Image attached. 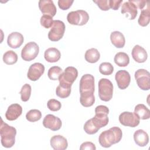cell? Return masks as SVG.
I'll return each mask as SVG.
<instances>
[{
    "mask_svg": "<svg viewBox=\"0 0 150 150\" xmlns=\"http://www.w3.org/2000/svg\"><path fill=\"white\" fill-rule=\"evenodd\" d=\"M98 86L100 100L104 101L111 100L113 94V85L111 81L107 79L103 78L99 80Z\"/></svg>",
    "mask_w": 150,
    "mask_h": 150,
    "instance_id": "cell-3",
    "label": "cell"
},
{
    "mask_svg": "<svg viewBox=\"0 0 150 150\" xmlns=\"http://www.w3.org/2000/svg\"><path fill=\"white\" fill-rule=\"evenodd\" d=\"M45 72V66L40 63H35L29 67L27 77L31 81L38 80Z\"/></svg>",
    "mask_w": 150,
    "mask_h": 150,
    "instance_id": "cell-12",
    "label": "cell"
},
{
    "mask_svg": "<svg viewBox=\"0 0 150 150\" xmlns=\"http://www.w3.org/2000/svg\"><path fill=\"white\" fill-rule=\"evenodd\" d=\"M134 140L139 146H145L149 142V136L143 129H138L134 134Z\"/></svg>",
    "mask_w": 150,
    "mask_h": 150,
    "instance_id": "cell-22",
    "label": "cell"
},
{
    "mask_svg": "<svg viewBox=\"0 0 150 150\" xmlns=\"http://www.w3.org/2000/svg\"><path fill=\"white\" fill-rule=\"evenodd\" d=\"M3 61L6 64H13L18 61V55L13 50H8L3 55Z\"/></svg>",
    "mask_w": 150,
    "mask_h": 150,
    "instance_id": "cell-30",
    "label": "cell"
},
{
    "mask_svg": "<svg viewBox=\"0 0 150 150\" xmlns=\"http://www.w3.org/2000/svg\"><path fill=\"white\" fill-rule=\"evenodd\" d=\"M80 96L94 95V77L90 74L83 75L80 80Z\"/></svg>",
    "mask_w": 150,
    "mask_h": 150,
    "instance_id": "cell-4",
    "label": "cell"
},
{
    "mask_svg": "<svg viewBox=\"0 0 150 150\" xmlns=\"http://www.w3.org/2000/svg\"><path fill=\"white\" fill-rule=\"evenodd\" d=\"M53 17L47 15H43L40 18V25L43 26L45 28L48 29L52 26L53 25Z\"/></svg>",
    "mask_w": 150,
    "mask_h": 150,
    "instance_id": "cell-35",
    "label": "cell"
},
{
    "mask_svg": "<svg viewBox=\"0 0 150 150\" xmlns=\"http://www.w3.org/2000/svg\"><path fill=\"white\" fill-rule=\"evenodd\" d=\"M84 58L87 62L94 63L98 62L100 59V54L97 49L91 48L86 52Z\"/></svg>",
    "mask_w": 150,
    "mask_h": 150,
    "instance_id": "cell-28",
    "label": "cell"
},
{
    "mask_svg": "<svg viewBox=\"0 0 150 150\" xmlns=\"http://www.w3.org/2000/svg\"><path fill=\"white\" fill-rule=\"evenodd\" d=\"M115 63L120 67H125L129 63V57L128 55L124 52L117 53L114 58Z\"/></svg>",
    "mask_w": 150,
    "mask_h": 150,
    "instance_id": "cell-29",
    "label": "cell"
},
{
    "mask_svg": "<svg viewBox=\"0 0 150 150\" xmlns=\"http://www.w3.org/2000/svg\"><path fill=\"white\" fill-rule=\"evenodd\" d=\"M0 134L1 144L4 147L9 148L14 145L16 129L13 127L10 126L4 122L2 118H1Z\"/></svg>",
    "mask_w": 150,
    "mask_h": 150,
    "instance_id": "cell-2",
    "label": "cell"
},
{
    "mask_svg": "<svg viewBox=\"0 0 150 150\" xmlns=\"http://www.w3.org/2000/svg\"><path fill=\"white\" fill-rule=\"evenodd\" d=\"M110 40L112 44L117 48H122L125 43L124 35L119 31H114L110 35Z\"/></svg>",
    "mask_w": 150,
    "mask_h": 150,
    "instance_id": "cell-24",
    "label": "cell"
},
{
    "mask_svg": "<svg viewBox=\"0 0 150 150\" xmlns=\"http://www.w3.org/2000/svg\"><path fill=\"white\" fill-rule=\"evenodd\" d=\"M23 40V36L21 33L14 32H12L8 36L7 43L10 47L16 49L22 45Z\"/></svg>",
    "mask_w": 150,
    "mask_h": 150,
    "instance_id": "cell-17",
    "label": "cell"
},
{
    "mask_svg": "<svg viewBox=\"0 0 150 150\" xmlns=\"http://www.w3.org/2000/svg\"><path fill=\"white\" fill-rule=\"evenodd\" d=\"M78 76V71L76 68L73 66L66 67L59 77V81L69 85H72Z\"/></svg>",
    "mask_w": 150,
    "mask_h": 150,
    "instance_id": "cell-10",
    "label": "cell"
},
{
    "mask_svg": "<svg viewBox=\"0 0 150 150\" xmlns=\"http://www.w3.org/2000/svg\"><path fill=\"white\" fill-rule=\"evenodd\" d=\"M80 150H85V149L96 150V147L95 145L91 142H84L83 144H81L80 147Z\"/></svg>",
    "mask_w": 150,
    "mask_h": 150,
    "instance_id": "cell-39",
    "label": "cell"
},
{
    "mask_svg": "<svg viewBox=\"0 0 150 150\" xmlns=\"http://www.w3.org/2000/svg\"><path fill=\"white\" fill-rule=\"evenodd\" d=\"M135 79L138 87L142 90H148L150 88V74L144 69H139L135 72Z\"/></svg>",
    "mask_w": 150,
    "mask_h": 150,
    "instance_id": "cell-8",
    "label": "cell"
},
{
    "mask_svg": "<svg viewBox=\"0 0 150 150\" xmlns=\"http://www.w3.org/2000/svg\"><path fill=\"white\" fill-rule=\"evenodd\" d=\"M71 85L59 82V85L56 89V95L61 98L68 97L71 93Z\"/></svg>",
    "mask_w": 150,
    "mask_h": 150,
    "instance_id": "cell-25",
    "label": "cell"
},
{
    "mask_svg": "<svg viewBox=\"0 0 150 150\" xmlns=\"http://www.w3.org/2000/svg\"><path fill=\"white\" fill-rule=\"evenodd\" d=\"M114 71L113 66L109 62L101 63L99 66V71L101 74L105 76L111 74Z\"/></svg>",
    "mask_w": 150,
    "mask_h": 150,
    "instance_id": "cell-34",
    "label": "cell"
},
{
    "mask_svg": "<svg viewBox=\"0 0 150 150\" xmlns=\"http://www.w3.org/2000/svg\"><path fill=\"white\" fill-rule=\"evenodd\" d=\"M149 3L146 6L145 8L141 10V14L138 20V24L141 26H146L150 21V11H149Z\"/></svg>",
    "mask_w": 150,
    "mask_h": 150,
    "instance_id": "cell-27",
    "label": "cell"
},
{
    "mask_svg": "<svg viewBox=\"0 0 150 150\" xmlns=\"http://www.w3.org/2000/svg\"><path fill=\"white\" fill-rule=\"evenodd\" d=\"M65 25L60 20H54L51 29L48 33V38L52 42H57L60 40L65 32Z\"/></svg>",
    "mask_w": 150,
    "mask_h": 150,
    "instance_id": "cell-6",
    "label": "cell"
},
{
    "mask_svg": "<svg viewBox=\"0 0 150 150\" xmlns=\"http://www.w3.org/2000/svg\"><path fill=\"white\" fill-rule=\"evenodd\" d=\"M39 8L43 15H49L52 17L55 16L57 9L51 0H40L38 3Z\"/></svg>",
    "mask_w": 150,
    "mask_h": 150,
    "instance_id": "cell-15",
    "label": "cell"
},
{
    "mask_svg": "<svg viewBox=\"0 0 150 150\" xmlns=\"http://www.w3.org/2000/svg\"><path fill=\"white\" fill-rule=\"evenodd\" d=\"M31 86L28 83L25 84L22 87L19 93L21 94V98L22 101L26 102L29 100L31 95Z\"/></svg>",
    "mask_w": 150,
    "mask_h": 150,
    "instance_id": "cell-33",
    "label": "cell"
},
{
    "mask_svg": "<svg viewBox=\"0 0 150 150\" xmlns=\"http://www.w3.org/2000/svg\"><path fill=\"white\" fill-rule=\"evenodd\" d=\"M122 137L121 129L118 127H113L108 130L102 132L98 137L100 145L104 148H109L118 143Z\"/></svg>",
    "mask_w": 150,
    "mask_h": 150,
    "instance_id": "cell-1",
    "label": "cell"
},
{
    "mask_svg": "<svg viewBox=\"0 0 150 150\" xmlns=\"http://www.w3.org/2000/svg\"><path fill=\"white\" fill-rule=\"evenodd\" d=\"M119 121L124 126L135 127L139 125L140 119L134 112L124 111L119 115Z\"/></svg>",
    "mask_w": 150,
    "mask_h": 150,
    "instance_id": "cell-9",
    "label": "cell"
},
{
    "mask_svg": "<svg viewBox=\"0 0 150 150\" xmlns=\"http://www.w3.org/2000/svg\"><path fill=\"white\" fill-rule=\"evenodd\" d=\"M131 1L135 5L137 8L139 9H143L149 3L147 1H142V0H131Z\"/></svg>",
    "mask_w": 150,
    "mask_h": 150,
    "instance_id": "cell-40",
    "label": "cell"
},
{
    "mask_svg": "<svg viewBox=\"0 0 150 150\" xmlns=\"http://www.w3.org/2000/svg\"><path fill=\"white\" fill-rule=\"evenodd\" d=\"M131 54L133 59L137 63H144L148 58V54L145 49L138 45L133 47Z\"/></svg>",
    "mask_w": 150,
    "mask_h": 150,
    "instance_id": "cell-20",
    "label": "cell"
},
{
    "mask_svg": "<svg viewBox=\"0 0 150 150\" xmlns=\"http://www.w3.org/2000/svg\"><path fill=\"white\" fill-rule=\"evenodd\" d=\"M39 47L38 44L34 42L26 43L21 51L22 59L27 62L35 59L39 54Z\"/></svg>",
    "mask_w": 150,
    "mask_h": 150,
    "instance_id": "cell-7",
    "label": "cell"
},
{
    "mask_svg": "<svg viewBox=\"0 0 150 150\" xmlns=\"http://www.w3.org/2000/svg\"><path fill=\"white\" fill-rule=\"evenodd\" d=\"M101 128H102L101 125L94 117L87 120L83 127L84 131L90 135H93L97 133Z\"/></svg>",
    "mask_w": 150,
    "mask_h": 150,
    "instance_id": "cell-21",
    "label": "cell"
},
{
    "mask_svg": "<svg viewBox=\"0 0 150 150\" xmlns=\"http://www.w3.org/2000/svg\"><path fill=\"white\" fill-rule=\"evenodd\" d=\"M47 108L52 111H59L62 107L60 102L55 99H50L47 101Z\"/></svg>",
    "mask_w": 150,
    "mask_h": 150,
    "instance_id": "cell-36",
    "label": "cell"
},
{
    "mask_svg": "<svg viewBox=\"0 0 150 150\" xmlns=\"http://www.w3.org/2000/svg\"><path fill=\"white\" fill-rule=\"evenodd\" d=\"M89 19L88 13L84 10H77L70 12L67 16V20L73 25L83 26L86 24Z\"/></svg>",
    "mask_w": 150,
    "mask_h": 150,
    "instance_id": "cell-5",
    "label": "cell"
},
{
    "mask_svg": "<svg viewBox=\"0 0 150 150\" xmlns=\"http://www.w3.org/2000/svg\"><path fill=\"white\" fill-rule=\"evenodd\" d=\"M121 12L122 14H126V16L129 18V19H134L138 13L137 8L134 4H133L131 0L127 2H125L121 7Z\"/></svg>",
    "mask_w": 150,
    "mask_h": 150,
    "instance_id": "cell-16",
    "label": "cell"
},
{
    "mask_svg": "<svg viewBox=\"0 0 150 150\" xmlns=\"http://www.w3.org/2000/svg\"><path fill=\"white\" fill-rule=\"evenodd\" d=\"M63 70L61 67L59 66L51 67L47 72L48 77L52 80H56L59 79V76L62 74Z\"/></svg>",
    "mask_w": 150,
    "mask_h": 150,
    "instance_id": "cell-31",
    "label": "cell"
},
{
    "mask_svg": "<svg viewBox=\"0 0 150 150\" xmlns=\"http://www.w3.org/2000/svg\"><path fill=\"white\" fill-rule=\"evenodd\" d=\"M93 2L97 5L100 9L102 11H108L110 9L109 0H97L93 1Z\"/></svg>",
    "mask_w": 150,
    "mask_h": 150,
    "instance_id": "cell-37",
    "label": "cell"
},
{
    "mask_svg": "<svg viewBox=\"0 0 150 150\" xmlns=\"http://www.w3.org/2000/svg\"><path fill=\"white\" fill-rule=\"evenodd\" d=\"M134 113L141 120H147L150 118V111L143 104L137 105L135 107Z\"/></svg>",
    "mask_w": 150,
    "mask_h": 150,
    "instance_id": "cell-26",
    "label": "cell"
},
{
    "mask_svg": "<svg viewBox=\"0 0 150 150\" xmlns=\"http://www.w3.org/2000/svg\"><path fill=\"white\" fill-rule=\"evenodd\" d=\"M43 125L45 128L56 131L60 129L62 125V122L59 117L53 114H47L43 120Z\"/></svg>",
    "mask_w": 150,
    "mask_h": 150,
    "instance_id": "cell-11",
    "label": "cell"
},
{
    "mask_svg": "<svg viewBox=\"0 0 150 150\" xmlns=\"http://www.w3.org/2000/svg\"><path fill=\"white\" fill-rule=\"evenodd\" d=\"M61 57L60 52L55 47H50L44 53V57L49 63H55L59 60Z\"/></svg>",
    "mask_w": 150,
    "mask_h": 150,
    "instance_id": "cell-23",
    "label": "cell"
},
{
    "mask_svg": "<svg viewBox=\"0 0 150 150\" xmlns=\"http://www.w3.org/2000/svg\"><path fill=\"white\" fill-rule=\"evenodd\" d=\"M122 2V0H109L110 8L113 10H118Z\"/></svg>",
    "mask_w": 150,
    "mask_h": 150,
    "instance_id": "cell-41",
    "label": "cell"
},
{
    "mask_svg": "<svg viewBox=\"0 0 150 150\" xmlns=\"http://www.w3.org/2000/svg\"><path fill=\"white\" fill-rule=\"evenodd\" d=\"M50 146L54 150H65L68 146V142L62 135H56L51 138Z\"/></svg>",
    "mask_w": 150,
    "mask_h": 150,
    "instance_id": "cell-19",
    "label": "cell"
},
{
    "mask_svg": "<svg viewBox=\"0 0 150 150\" xmlns=\"http://www.w3.org/2000/svg\"><path fill=\"white\" fill-rule=\"evenodd\" d=\"M74 1L70 0H59L58 1V6L62 10H67L73 4Z\"/></svg>",
    "mask_w": 150,
    "mask_h": 150,
    "instance_id": "cell-38",
    "label": "cell"
},
{
    "mask_svg": "<svg viewBox=\"0 0 150 150\" xmlns=\"http://www.w3.org/2000/svg\"><path fill=\"white\" fill-rule=\"evenodd\" d=\"M109 113L108 108L103 105H100L95 108V117L101 124L102 127L106 126L108 123V114Z\"/></svg>",
    "mask_w": 150,
    "mask_h": 150,
    "instance_id": "cell-14",
    "label": "cell"
},
{
    "mask_svg": "<svg viewBox=\"0 0 150 150\" xmlns=\"http://www.w3.org/2000/svg\"><path fill=\"white\" fill-rule=\"evenodd\" d=\"M42 117V113L39 110L33 109L29 110L26 114V118L29 122H36Z\"/></svg>",
    "mask_w": 150,
    "mask_h": 150,
    "instance_id": "cell-32",
    "label": "cell"
},
{
    "mask_svg": "<svg viewBox=\"0 0 150 150\" xmlns=\"http://www.w3.org/2000/svg\"><path fill=\"white\" fill-rule=\"evenodd\" d=\"M115 79L118 88L121 90H124L128 87L130 83L131 76L127 71L120 70L115 73Z\"/></svg>",
    "mask_w": 150,
    "mask_h": 150,
    "instance_id": "cell-13",
    "label": "cell"
},
{
    "mask_svg": "<svg viewBox=\"0 0 150 150\" xmlns=\"http://www.w3.org/2000/svg\"><path fill=\"white\" fill-rule=\"evenodd\" d=\"M22 113V108L19 104H12L10 105L6 112L5 117L9 121H14L16 120Z\"/></svg>",
    "mask_w": 150,
    "mask_h": 150,
    "instance_id": "cell-18",
    "label": "cell"
}]
</instances>
